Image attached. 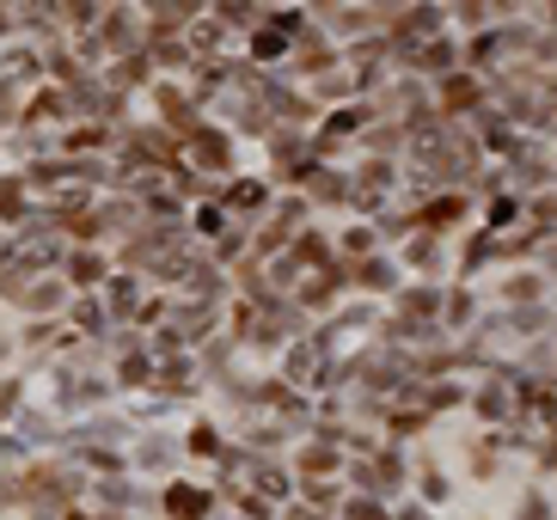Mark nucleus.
<instances>
[]
</instances>
